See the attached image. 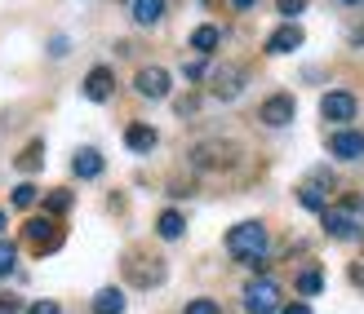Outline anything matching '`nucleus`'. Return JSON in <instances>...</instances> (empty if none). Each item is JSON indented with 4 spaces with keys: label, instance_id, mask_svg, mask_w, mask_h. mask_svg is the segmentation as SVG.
Here are the masks:
<instances>
[{
    "label": "nucleus",
    "instance_id": "obj_32",
    "mask_svg": "<svg viewBox=\"0 0 364 314\" xmlns=\"http://www.w3.org/2000/svg\"><path fill=\"white\" fill-rule=\"evenodd\" d=\"M200 76H205V62H200V58L187 62V80H200Z\"/></svg>",
    "mask_w": 364,
    "mask_h": 314
},
{
    "label": "nucleus",
    "instance_id": "obj_16",
    "mask_svg": "<svg viewBox=\"0 0 364 314\" xmlns=\"http://www.w3.org/2000/svg\"><path fill=\"white\" fill-rule=\"evenodd\" d=\"M129 13L138 27H156L165 18V0H129Z\"/></svg>",
    "mask_w": 364,
    "mask_h": 314
},
{
    "label": "nucleus",
    "instance_id": "obj_24",
    "mask_svg": "<svg viewBox=\"0 0 364 314\" xmlns=\"http://www.w3.org/2000/svg\"><path fill=\"white\" fill-rule=\"evenodd\" d=\"M18 270V244H9V239H0V279L5 274Z\"/></svg>",
    "mask_w": 364,
    "mask_h": 314
},
{
    "label": "nucleus",
    "instance_id": "obj_36",
    "mask_svg": "<svg viewBox=\"0 0 364 314\" xmlns=\"http://www.w3.org/2000/svg\"><path fill=\"white\" fill-rule=\"evenodd\" d=\"M5 221H9V217H5V208H0V235H5Z\"/></svg>",
    "mask_w": 364,
    "mask_h": 314
},
{
    "label": "nucleus",
    "instance_id": "obj_27",
    "mask_svg": "<svg viewBox=\"0 0 364 314\" xmlns=\"http://www.w3.org/2000/svg\"><path fill=\"white\" fill-rule=\"evenodd\" d=\"M182 314H218V301H209V297H200V301H191Z\"/></svg>",
    "mask_w": 364,
    "mask_h": 314
},
{
    "label": "nucleus",
    "instance_id": "obj_29",
    "mask_svg": "<svg viewBox=\"0 0 364 314\" xmlns=\"http://www.w3.org/2000/svg\"><path fill=\"white\" fill-rule=\"evenodd\" d=\"M0 314H18V297H9V292H0Z\"/></svg>",
    "mask_w": 364,
    "mask_h": 314
},
{
    "label": "nucleus",
    "instance_id": "obj_6",
    "mask_svg": "<svg viewBox=\"0 0 364 314\" xmlns=\"http://www.w3.org/2000/svg\"><path fill=\"white\" fill-rule=\"evenodd\" d=\"M134 89L142 98H151V102H160V98H169V89H173V80H169V71L165 67H142L138 76H134Z\"/></svg>",
    "mask_w": 364,
    "mask_h": 314
},
{
    "label": "nucleus",
    "instance_id": "obj_18",
    "mask_svg": "<svg viewBox=\"0 0 364 314\" xmlns=\"http://www.w3.org/2000/svg\"><path fill=\"white\" fill-rule=\"evenodd\" d=\"M18 169H23V173H41V169H45V142H41V138H31V142L23 146V155H18Z\"/></svg>",
    "mask_w": 364,
    "mask_h": 314
},
{
    "label": "nucleus",
    "instance_id": "obj_7",
    "mask_svg": "<svg viewBox=\"0 0 364 314\" xmlns=\"http://www.w3.org/2000/svg\"><path fill=\"white\" fill-rule=\"evenodd\" d=\"M294 111H298L294 94H271V98L258 106V120H262L267 128H284L289 120H294Z\"/></svg>",
    "mask_w": 364,
    "mask_h": 314
},
{
    "label": "nucleus",
    "instance_id": "obj_19",
    "mask_svg": "<svg viewBox=\"0 0 364 314\" xmlns=\"http://www.w3.org/2000/svg\"><path fill=\"white\" fill-rule=\"evenodd\" d=\"M89 310H94V314H124V292L120 288H102Z\"/></svg>",
    "mask_w": 364,
    "mask_h": 314
},
{
    "label": "nucleus",
    "instance_id": "obj_13",
    "mask_svg": "<svg viewBox=\"0 0 364 314\" xmlns=\"http://www.w3.org/2000/svg\"><path fill=\"white\" fill-rule=\"evenodd\" d=\"M324 235H329V239H360V221L347 213V208H329V213H324Z\"/></svg>",
    "mask_w": 364,
    "mask_h": 314
},
{
    "label": "nucleus",
    "instance_id": "obj_30",
    "mask_svg": "<svg viewBox=\"0 0 364 314\" xmlns=\"http://www.w3.org/2000/svg\"><path fill=\"white\" fill-rule=\"evenodd\" d=\"M49 53H58V58H63V53H71V49H67V35H53V40H49Z\"/></svg>",
    "mask_w": 364,
    "mask_h": 314
},
{
    "label": "nucleus",
    "instance_id": "obj_22",
    "mask_svg": "<svg viewBox=\"0 0 364 314\" xmlns=\"http://www.w3.org/2000/svg\"><path fill=\"white\" fill-rule=\"evenodd\" d=\"M36 199H41V191H36L31 181H18V186L9 191V204H14V208H31Z\"/></svg>",
    "mask_w": 364,
    "mask_h": 314
},
{
    "label": "nucleus",
    "instance_id": "obj_12",
    "mask_svg": "<svg viewBox=\"0 0 364 314\" xmlns=\"http://www.w3.org/2000/svg\"><path fill=\"white\" fill-rule=\"evenodd\" d=\"M240 94H245V67H223L213 76V98L231 102V98H240Z\"/></svg>",
    "mask_w": 364,
    "mask_h": 314
},
{
    "label": "nucleus",
    "instance_id": "obj_28",
    "mask_svg": "<svg viewBox=\"0 0 364 314\" xmlns=\"http://www.w3.org/2000/svg\"><path fill=\"white\" fill-rule=\"evenodd\" d=\"M27 314H63V305H58V301H31Z\"/></svg>",
    "mask_w": 364,
    "mask_h": 314
},
{
    "label": "nucleus",
    "instance_id": "obj_21",
    "mask_svg": "<svg viewBox=\"0 0 364 314\" xmlns=\"http://www.w3.org/2000/svg\"><path fill=\"white\" fill-rule=\"evenodd\" d=\"M298 292H302V297H320V292H324V270L320 266H306L298 274Z\"/></svg>",
    "mask_w": 364,
    "mask_h": 314
},
{
    "label": "nucleus",
    "instance_id": "obj_34",
    "mask_svg": "<svg viewBox=\"0 0 364 314\" xmlns=\"http://www.w3.org/2000/svg\"><path fill=\"white\" fill-rule=\"evenodd\" d=\"M231 5H235V9H249V5H253V0H231Z\"/></svg>",
    "mask_w": 364,
    "mask_h": 314
},
{
    "label": "nucleus",
    "instance_id": "obj_23",
    "mask_svg": "<svg viewBox=\"0 0 364 314\" xmlns=\"http://www.w3.org/2000/svg\"><path fill=\"white\" fill-rule=\"evenodd\" d=\"M298 204H302V208H311V213H320V217L329 213V208H324V195L311 186V181H306V186H298Z\"/></svg>",
    "mask_w": 364,
    "mask_h": 314
},
{
    "label": "nucleus",
    "instance_id": "obj_26",
    "mask_svg": "<svg viewBox=\"0 0 364 314\" xmlns=\"http://www.w3.org/2000/svg\"><path fill=\"white\" fill-rule=\"evenodd\" d=\"M276 9H280L284 23H294L298 13H306V0H276Z\"/></svg>",
    "mask_w": 364,
    "mask_h": 314
},
{
    "label": "nucleus",
    "instance_id": "obj_14",
    "mask_svg": "<svg viewBox=\"0 0 364 314\" xmlns=\"http://www.w3.org/2000/svg\"><path fill=\"white\" fill-rule=\"evenodd\" d=\"M124 146H129L134 155H151L160 146V133L151 124H129V128H124Z\"/></svg>",
    "mask_w": 364,
    "mask_h": 314
},
{
    "label": "nucleus",
    "instance_id": "obj_31",
    "mask_svg": "<svg viewBox=\"0 0 364 314\" xmlns=\"http://www.w3.org/2000/svg\"><path fill=\"white\" fill-rule=\"evenodd\" d=\"M280 314H311V305H306V301H289Z\"/></svg>",
    "mask_w": 364,
    "mask_h": 314
},
{
    "label": "nucleus",
    "instance_id": "obj_15",
    "mask_svg": "<svg viewBox=\"0 0 364 314\" xmlns=\"http://www.w3.org/2000/svg\"><path fill=\"white\" fill-rule=\"evenodd\" d=\"M102 169L107 164H102V155L94 151V146H80V151L71 155V173L76 177H102Z\"/></svg>",
    "mask_w": 364,
    "mask_h": 314
},
{
    "label": "nucleus",
    "instance_id": "obj_4",
    "mask_svg": "<svg viewBox=\"0 0 364 314\" xmlns=\"http://www.w3.org/2000/svg\"><path fill=\"white\" fill-rule=\"evenodd\" d=\"M235 159H240V151H235L231 142H196L191 146V164H196V169H209V173L231 169Z\"/></svg>",
    "mask_w": 364,
    "mask_h": 314
},
{
    "label": "nucleus",
    "instance_id": "obj_2",
    "mask_svg": "<svg viewBox=\"0 0 364 314\" xmlns=\"http://www.w3.org/2000/svg\"><path fill=\"white\" fill-rule=\"evenodd\" d=\"M23 239L36 248V257H49L53 248H63V239H67V235H63V226H58L53 217H31L27 226H23Z\"/></svg>",
    "mask_w": 364,
    "mask_h": 314
},
{
    "label": "nucleus",
    "instance_id": "obj_25",
    "mask_svg": "<svg viewBox=\"0 0 364 314\" xmlns=\"http://www.w3.org/2000/svg\"><path fill=\"white\" fill-rule=\"evenodd\" d=\"M45 208H49V217H53V213H58V217L71 213V191H49V195H45Z\"/></svg>",
    "mask_w": 364,
    "mask_h": 314
},
{
    "label": "nucleus",
    "instance_id": "obj_1",
    "mask_svg": "<svg viewBox=\"0 0 364 314\" xmlns=\"http://www.w3.org/2000/svg\"><path fill=\"white\" fill-rule=\"evenodd\" d=\"M267 226L262 221H240V226H231L227 230V252L231 257H240V262H258V257H267Z\"/></svg>",
    "mask_w": 364,
    "mask_h": 314
},
{
    "label": "nucleus",
    "instance_id": "obj_20",
    "mask_svg": "<svg viewBox=\"0 0 364 314\" xmlns=\"http://www.w3.org/2000/svg\"><path fill=\"white\" fill-rule=\"evenodd\" d=\"M218 40H223V31H218L213 23H205V27H196V31H191V49H196V53H213Z\"/></svg>",
    "mask_w": 364,
    "mask_h": 314
},
{
    "label": "nucleus",
    "instance_id": "obj_10",
    "mask_svg": "<svg viewBox=\"0 0 364 314\" xmlns=\"http://www.w3.org/2000/svg\"><path fill=\"white\" fill-rule=\"evenodd\" d=\"M80 89H85L89 102H107V98L116 94V71L112 67H89V76H85Z\"/></svg>",
    "mask_w": 364,
    "mask_h": 314
},
{
    "label": "nucleus",
    "instance_id": "obj_33",
    "mask_svg": "<svg viewBox=\"0 0 364 314\" xmlns=\"http://www.w3.org/2000/svg\"><path fill=\"white\" fill-rule=\"evenodd\" d=\"M351 284H355V288H364V262H355V266H351Z\"/></svg>",
    "mask_w": 364,
    "mask_h": 314
},
{
    "label": "nucleus",
    "instance_id": "obj_9",
    "mask_svg": "<svg viewBox=\"0 0 364 314\" xmlns=\"http://www.w3.org/2000/svg\"><path fill=\"white\" fill-rule=\"evenodd\" d=\"M124 279L134 288H156L165 279V266H160L156 257H134V262H124Z\"/></svg>",
    "mask_w": 364,
    "mask_h": 314
},
{
    "label": "nucleus",
    "instance_id": "obj_35",
    "mask_svg": "<svg viewBox=\"0 0 364 314\" xmlns=\"http://www.w3.org/2000/svg\"><path fill=\"white\" fill-rule=\"evenodd\" d=\"M351 40H355V45H364V27H360V31H355V35H351Z\"/></svg>",
    "mask_w": 364,
    "mask_h": 314
},
{
    "label": "nucleus",
    "instance_id": "obj_5",
    "mask_svg": "<svg viewBox=\"0 0 364 314\" xmlns=\"http://www.w3.org/2000/svg\"><path fill=\"white\" fill-rule=\"evenodd\" d=\"M355 111H360V102H355V94H347V89H329V94L320 98V116L333 120V124H351Z\"/></svg>",
    "mask_w": 364,
    "mask_h": 314
},
{
    "label": "nucleus",
    "instance_id": "obj_8",
    "mask_svg": "<svg viewBox=\"0 0 364 314\" xmlns=\"http://www.w3.org/2000/svg\"><path fill=\"white\" fill-rule=\"evenodd\" d=\"M329 155L333 159H364V133L360 128H333L329 133Z\"/></svg>",
    "mask_w": 364,
    "mask_h": 314
},
{
    "label": "nucleus",
    "instance_id": "obj_11",
    "mask_svg": "<svg viewBox=\"0 0 364 314\" xmlns=\"http://www.w3.org/2000/svg\"><path fill=\"white\" fill-rule=\"evenodd\" d=\"M302 40H306V35H302L298 23H280L276 31L267 35V53H294V49H302Z\"/></svg>",
    "mask_w": 364,
    "mask_h": 314
},
{
    "label": "nucleus",
    "instance_id": "obj_37",
    "mask_svg": "<svg viewBox=\"0 0 364 314\" xmlns=\"http://www.w3.org/2000/svg\"><path fill=\"white\" fill-rule=\"evenodd\" d=\"M338 5H364V0H338Z\"/></svg>",
    "mask_w": 364,
    "mask_h": 314
},
{
    "label": "nucleus",
    "instance_id": "obj_17",
    "mask_svg": "<svg viewBox=\"0 0 364 314\" xmlns=\"http://www.w3.org/2000/svg\"><path fill=\"white\" fill-rule=\"evenodd\" d=\"M182 230H187V217H182L178 208H165L156 217V235L160 239H182Z\"/></svg>",
    "mask_w": 364,
    "mask_h": 314
},
{
    "label": "nucleus",
    "instance_id": "obj_3",
    "mask_svg": "<svg viewBox=\"0 0 364 314\" xmlns=\"http://www.w3.org/2000/svg\"><path fill=\"white\" fill-rule=\"evenodd\" d=\"M245 310L249 314H280L284 310V301H280V284L276 279H253V284H245Z\"/></svg>",
    "mask_w": 364,
    "mask_h": 314
}]
</instances>
